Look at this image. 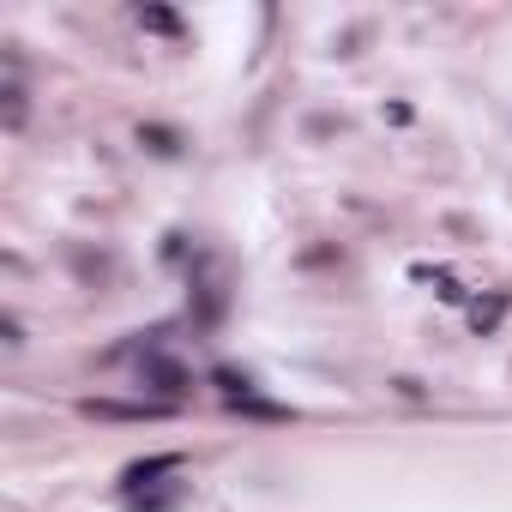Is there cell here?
<instances>
[{"label": "cell", "instance_id": "7a4b0ae2", "mask_svg": "<svg viewBox=\"0 0 512 512\" xmlns=\"http://www.w3.org/2000/svg\"><path fill=\"white\" fill-rule=\"evenodd\" d=\"M139 380L157 392V404H175V398L193 386V380H187V368H175V362H163V356H151V362L139 368Z\"/></svg>", "mask_w": 512, "mask_h": 512}, {"label": "cell", "instance_id": "6da1fadb", "mask_svg": "<svg viewBox=\"0 0 512 512\" xmlns=\"http://www.w3.org/2000/svg\"><path fill=\"white\" fill-rule=\"evenodd\" d=\"M181 470V452H157V458H139V464H127L121 470V488L139 500L145 488H157V476H175Z\"/></svg>", "mask_w": 512, "mask_h": 512}, {"label": "cell", "instance_id": "277c9868", "mask_svg": "<svg viewBox=\"0 0 512 512\" xmlns=\"http://www.w3.org/2000/svg\"><path fill=\"white\" fill-rule=\"evenodd\" d=\"M139 25L157 31V37H181V19H175L169 7H139Z\"/></svg>", "mask_w": 512, "mask_h": 512}, {"label": "cell", "instance_id": "3957f363", "mask_svg": "<svg viewBox=\"0 0 512 512\" xmlns=\"http://www.w3.org/2000/svg\"><path fill=\"white\" fill-rule=\"evenodd\" d=\"M79 410H85V416H121V422H133V416H163L169 404H151V398H145V404H109V398H85Z\"/></svg>", "mask_w": 512, "mask_h": 512}, {"label": "cell", "instance_id": "5b68a950", "mask_svg": "<svg viewBox=\"0 0 512 512\" xmlns=\"http://www.w3.org/2000/svg\"><path fill=\"white\" fill-rule=\"evenodd\" d=\"M0 97H7V133H19L25 127V85L7 79V91H0Z\"/></svg>", "mask_w": 512, "mask_h": 512}]
</instances>
